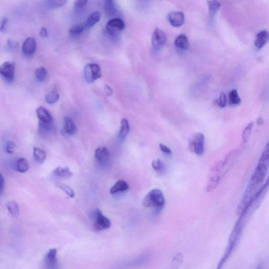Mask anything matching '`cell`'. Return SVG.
<instances>
[{
	"label": "cell",
	"instance_id": "cell-31",
	"mask_svg": "<svg viewBox=\"0 0 269 269\" xmlns=\"http://www.w3.org/2000/svg\"><path fill=\"white\" fill-rule=\"evenodd\" d=\"M85 28V26L84 24L75 25L70 28L69 33L72 36H78L84 31Z\"/></svg>",
	"mask_w": 269,
	"mask_h": 269
},
{
	"label": "cell",
	"instance_id": "cell-25",
	"mask_svg": "<svg viewBox=\"0 0 269 269\" xmlns=\"http://www.w3.org/2000/svg\"><path fill=\"white\" fill-rule=\"evenodd\" d=\"M104 9L105 12H106V14L109 17L114 16L116 12L115 5L114 2L112 1V0H107V1L105 2Z\"/></svg>",
	"mask_w": 269,
	"mask_h": 269
},
{
	"label": "cell",
	"instance_id": "cell-13",
	"mask_svg": "<svg viewBox=\"0 0 269 269\" xmlns=\"http://www.w3.org/2000/svg\"><path fill=\"white\" fill-rule=\"evenodd\" d=\"M37 41L33 37H28L24 41L22 45L23 54L27 56L32 55L37 49Z\"/></svg>",
	"mask_w": 269,
	"mask_h": 269
},
{
	"label": "cell",
	"instance_id": "cell-28",
	"mask_svg": "<svg viewBox=\"0 0 269 269\" xmlns=\"http://www.w3.org/2000/svg\"><path fill=\"white\" fill-rule=\"evenodd\" d=\"M229 102L232 106H238V105L241 103L242 99L240 96H239L236 89H234L229 92Z\"/></svg>",
	"mask_w": 269,
	"mask_h": 269
},
{
	"label": "cell",
	"instance_id": "cell-17",
	"mask_svg": "<svg viewBox=\"0 0 269 269\" xmlns=\"http://www.w3.org/2000/svg\"><path fill=\"white\" fill-rule=\"evenodd\" d=\"M64 130L69 136H72L77 132V126L72 119L69 117L64 118Z\"/></svg>",
	"mask_w": 269,
	"mask_h": 269
},
{
	"label": "cell",
	"instance_id": "cell-23",
	"mask_svg": "<svg viewBox=\"0 0 269 269\" xmlns=\"http://www.w3.org/2000/svg\"><path fill=\"white\" fill-rule=\"evenodd\" d=\"M8 211L14 218H17L20 214V208L18 204L14 201H9L6 204Z\"/></svg>",
	"mask_w": 269,
	"mask_h": 269
},
{
	"label": "cell",
	"instance_id": "cell-22",
	"mask_svg": "<svg viewBox=\"0 0 269 269\" xmlns=\"http://www.w3.org/2000/svg\"><path fill=\"white\" fill-rule=\"evenodd\" d=\"M128 189L127 183L122 180L117 181L111 188L110 192L111 194H115L122 191H124Z\"/></svg>",
	"mask_w": 269,
	"mask_h": 269
},
{
	"label": "cell",
	"instance_id": "cell-24",
	"mask_svg": "<svg viewBox=\"0 0 269 269\" xmlns=\"http://www.w3.org/2000/svg\"><path fill=\"white\" fill-rule=\"evenodd\" d=\"M35 74L37 79L40 82H44L48 79V72L44 66H41L36 69Z\"/></svg>",
	"mask_w": 269,
	"mask_h": 269
},
{
	"label": "cell",
	"instance_id": "cell-37",
	"mask_svg": "<svg viewBox=\"0 0 269 269\" xmlns=\"http://www.w3.org/2000/svg\"><path fill=\"white\" fill-rule=\"evenodd\" d=\"M18 43L12 39H9L7 42V48L9 51H13L18 47Z\"/></svg>",
	"mask_w": 269,
	"mask_h": 269
},
{
	"label": "cell",
	"instance_id": "cell-41",
	"mask_svg": "<svg viewBox=\"0 0 269 269\" xmlns=\"http://www.w3.org/2000/svg\"><path fill=\"white\" fill-rule=\"evenodd\" d=\"M7 23H8V18L6 17H4L2 19L1 27H0V29H1L2 32L5 30Z\"/></svg>",
	"mask_w": 269,
	"mask_h": 269
},
{
	"label": "cell",
	"instance_id": "cell-27",
	"mask_svg": "<svg viewBox=\"0 0 269 269\" xmlns=\"http://www.w3.org/2000/svg\"><path fill=\"white\" fill-rule=\"evenodd\" d=\"M184 261V257L182 253H178L177 255L174 256L172 262L170 265V267L168 269H178L180 266Z\"/></svg>",
	"mask_w": 269,
	"mask_h": 269
},
{
	"label": "cell",
	"instance_id": "cell-34",
	"mask_svg": "<svg viewBox=\"0 0 269 269\" xmlns=\"http://www.w3.org/2000/svg\"><path fill=\"white\" fill-rule=\"evenodd\" d=\"M46 5L49 8H59L64 6L66 3L67 1H59V0H49L46 2Z\"/></svg>",
	"mask_w": 269,
	"mask_h": 269
},
{
	"label": "cell",
	"instance_id": "cell-26",
	"mask_svg": "<svg viewBox=\"0 0 269 269\" xmlns=\"http://www.w3.org/2000/svg\"><path fill=\"white\" fill-rule=\"evenodd\" d=\"M33 156L35 160L41 163L44 162L47 158L46 152L39 147H35L33 148Z\"/></svg>",
	"mask_w": 269,
	"mask_h": 269
},
{
	"label": "cell",
	"instance_id": "cell-8",
	"mask_svg": "<svg viewBox=\"0 0 269 269\" xmlns=\"http://www.w3.org/2000/svg\"><path fill=\"white\" fill-rule=\"evenodd\" d=\"M108 33L112 36H116L120 34L125 28V23L121 19L113 18L107 24Z\"/></svg>",
	"mask_w": 269,
	"mask_h": 269
},
{
	"label": "cell",
	"instance_id": "cell-45",
	"mask_svg": "<svg viewBox=\"0 0 269 269\" xmlns=\"http://www.w3.org/2000/svg\"><path fill=\"white\" fill-rule=\"evenodd\" d=\"M263 268V264L262 263H260L257 267L256 268V269H262Z\"/></svg>",
	"mask_w": 269,
	"mask_h": 269
},
{
	"label": "cell",
	"instance_id": "cell-4",
	"mask_svg": "<svg viewBox=\"0 0 269 269\" xmlns=\"http://www.w3.org/2000/svg\"><path fill=\"white\" fill-rule=\"evenodd\" d=\"M102 76L100 66L96 63H88L84 69V77L87 83H93Z\"/></svg>",
	"mask_w": 269,
	"mask_h": 269
},
{
	"label": "cell",
	"instance_id": "cell-36",
	"mask_svg": "<svg viewBox=\"0 0 269 269\" xmlns=\"http://www.w3.org/2000/svg\"><path fill=\"white\" fill-rule=\"evenodd\" d=\"M152 167L157 172L161 171L163 169V164L159 159H156L152 161Z\"/></svg>",
	"mask_w": 269,
	"mask_h": 269
},
{
	"label": "cell",
	"instance_id": "cell-39",
	"mask_svg": "<svg viewBox=\"0 0 269 269\" xmlns=\"http://www.w3.org/2000/svg\"><path fill=\"white\" fill-rule=\"evenodd\" d=\"M159 147L160 150L163 153L169 155L172 154V151L171 150V149L166 145H163L162 144H159Z\"/></svg>",
	"mask_w": 269,
	"mask_h": 269
},
{
	"label": "cell",
	"instance_id": "cell-2",
	"mask_svg": "<svg viewBox=\"0 0 269 269\" xmlns=\"http://www.w3.org/2000/svg\"><path fill=\"white\" fill-rule=\"evenodd\" d=\"M165 203L162 192L158 189H154L149 191L145 196L142 201L144 207L159 209Z\"/></svg>",
	"mask_w": 269,
	"mask_h": 269
},
{
	"label": "cell",
	"instance_id": "cell-14",
	"mask_svg": "<svg viewBox=\"0 0 269 269\" xmlns=\"http://www.w3.org/2000/svg\"><path fill=\"white\" fill-rule=\"evenodd\" d=\"M151 257V255L150 253H146L144 254V255L140 257L126 263L124 265V267L127 268H132L143 265V264H146L148 260L150 259Z\"/></svg>",
	"mask_w": 269,
	"mask_h": 269
},
{
	"label": "cell",
	"instance_id": "cell-30",
	"mask_svg": "<svg viewBox=\"0 0 269 269\" xmlns=\"http://www.w3.org/2000/svg\"><path fill=\"white\" fill-rule=\"evenodd\" d=\"M59 96H60L57 91L56 89H53L47 94L45 99L49 104H54L59 100Z\"/></svg>",
	"mask_w": 269,
	"mask_h": 269
},
{
	"label": "cell",
	"instance_id": "cell-15",
	"mask_svg": "<svg viewBox=\"0 0 269 269\" xmlns=\"http://www.w3.org/2000/svg\"><path fill=\"white\" fill-rule=\"evenodd\" d=\"M269 41V32L266 30H262L259 32L256 37L255 42L256 48L261 49Z\"/></svg>",
	"mask_w": 269,
	"mask_h": 269
},
{
	"label": "cell",
	"instance_id": "cell-44",
	"mask_svg": "<svg viewBox=\"0 0 269 269\" xmlns=\"http://www.w3.org/2000/svg\"><path fill=\"white\" fill-rule=\"evenodd\" d=\"M1 182V185H0V187H1V189H0V191H1V194H2L4 188L5 187V180L2 175H1V182Z\"/></svg>",
	"mask_w": 269,
	"mask_h": 269
},
{
	"label": "cell",
	"instance_id": "cell-38",
	"mask_svg": "<svg viewBox=\"0 0 269 269\" xmlns=\"http://www.w3.org/2000/svg\"><path fill=\"white\" fill-rule=\"evenodd\" d=\"M16 145L12 141H9L7 143L6 147V151L8 154H13L16 149Z\"/></svg>",
	"mask_w": 269,
	"mask_h": 269
},
{
	"label": "cell",
	"instance_id": "cell-12",
	"mask_svg": "<svg viewBox=\"0 0 269 269\" xmlns=\"http://www.w3.org/2000/svg\"><path fill=\"white\" fill-rule=\"evenodd\" d=\"M168 20L174 27L182 26L185 22V15L180 11L172 12L168 15Z\"/></svg>",
	"mask_w": 269,
	"mask_h": 269
},
{
	"label": "cell",
	"instance_id": "cell-18",
	"mask_svg": "<svg viewBox=\"0 0 269 269\" xmlns=\"http://www.w3.org/2000/svg\"><path fill=\"white\" fill-rule=\"evenodd\" d=\"M130 127L127 119L123 118L122 119L121 123L120 130L119 131L118 138L121 140H124L127 137L129 132Z\"/></svg>",
	"mask_w": 269,
	"mask_h": 269
},
{
	"label": "cell",
	"instance_id": "cell-33",
	"mask_svg": "<svg viewBox=\"0 0 269 269\" xmlns=\"http://www.w3.org/2000/svg\"><path fill=\"white\" fill-rule=\"evenodd\" d=\"M56 186L58 188H60L64 191L70 198H73L76 196V194H75L74 190L70 186L60 184H58Z\"/></svg>",
	"mask_w": 269,
	"mask_h": 269
},
{
	"label": "cell",
	"instance_id": "cell-7",
	"mask_svg": "<svg viewBox=\"0 0 269 269\" xmlns=\"http://www.w3.org/2000/svg\"><path fill=\"white\" fill-rule=\"evenodd\" d=\"M16 64L12 62H6L0 67V74L3 79L8 83H12L15 79Z\"/></svg>",
	"mask_w": 269,
	"mask_h": 269
},
{
	"label": "cell",
	"instance_id": "cell-6",
	"mask_svg": "<svg viewBox=\"0 0 269 269\" xmlns=\"http://www.w3.org/2000/svg\"><path fill=\"white\" fill-rule=\"evenodd\" d=\"M205 137L201 132L193 134L189 143L190 151L198 156L204 153Z\"/></svg>",
	"mask_w": 269,
	"mask_h": 269
},
{
	"label": "cell",
	"instance_id": "cell-20",
	"mask_svg": "<svg viewBox=\"0 0 269 269\" xmlns=\"http://www.w3.org/2000/svg\"><path fill=\"white\" fill-rule=\"evenodd\" d=\"M52 173L54 176L64 179H69L73 175V174L70 171L69 168H63L60 166L57 167Z\"/></svg>",
	"mask_w": 269,
	"mask_h": 269
},
{
	"label": "cell",
	"instance_id": "cell-1",
	"mask_svg": "<svg viewBox=\"0 0 269 269\" xmlns=\"http://www.w3.org/2000/svg\"><path fill=\"white\" fill-rule=\"evenodd\" d=\"M239 154L237 149H233L218 162L211 170L206 186L207 192L213 191L218 186L222 179L231 168Z\"/></svg>",
	"mask_w": 269,
	"mask_h": 269
},
{
	"label": "cell",
	"instance_id": "cell-5",
	"mask_svg": "<svg viewBox=\"0 0 269 269\" xmlns=\"http://www.w3.org/2000/svg\"><path fill=\"white\" fill-rule=\"evenodd\" d=\"M92 218L94 220L93 228L96 231L107 230L111 227L110 220L105 216L99 209H96L93 212Z\"/></svg>",
	"mask_w": 269,
	"mask_h": 269
},
{
	"label": "cell",
	"instance_id": "cell-21",
	"mask_svg": "<svg viewBox=\"0 0 269 269\" xmlns=\"http://www.w3.org/2000/svg\"><path fill=\"white\" fill-rule=\"evenodd\" d=\"M209 8V18L213 20L221 7L220 3L218 1H209L207 2Z\"/></svg>",
	"mask_w": 269,
	"mask_h": 269
},
{
	"label": "cell",
	"instance_id": "cell-11",
	"mask_svg": "<svg viewBox=\"0 0 269 269\" xmlns=\"http://www.w3.org/2000/svg\"><path fill=\"white\" fill-rule=\"evenodd\" d=\"M95 157L99 165L107 166L110 160V153L108 149L104 146H100L96 149Z\"/></svg>",
	"mask_w": 269,
	"mask_h": 269
},
{
	"label": "cell",
	"instance_id": "cell-40",
	"mask_svg": "<svg viewBox=\"0 0 269 269\" xmlns=\"http://www.w3.org/2000/svg\"><path fill=\"white\" fill-rule=\"evenodd\" d=\"M87 1L86 0H79V1H77L74 3V7L76 8L80 9L84 7L87 3Z\"/></svg>",
	"mask_w": 269,
	"mask_h": 269
},
{
	"label": "cell",
	"instance_id": "cell-16",
	"mask_svg": "<svg viewBox=\"0 0 269 269\" xmlns=\"http://www.w3.org/2000/svg\"><path fill=\"white\" fill-rule=\"evenodd\" d=\"M175 44L177 48L183 50H188L189 48V40L184 35L179 36L175 41Z\"/></svg>",
	"mask_w": 269,
	"mask_h": 269
},
{
	"label": "cell",
	"instance_id": "cell-43",
	"mask_svg": "<svg viewBox=\"0 0 269 269\" xmlns=\"http://www.w3.org/2000/svg\"><path fill=\"white\" fill-rule=\"evenodd\" d=\"M105 92L107 96H111L113 93V89L109 85H106L105 86Z\"/></svg>",
	"mask_w": 269,
	"mask_h": 269
},
{
	"label": "cell",
	"instance_id": "cell-32",
	"mask_svg": "<svg viewBox=\"0 0 269 269\" xmlns=\"http://www.w3.org/2000/svg\"><path fill=\"white\" fill-rule=\"evenodd\" d=\"M254 125L253 122H251L245 127L242 133V139L243 143H246L251 136V131Z\"/></svg>",
	"mask_w": 269,
	"mask_h": 269
},
{
	"label": "cell",
	"instance_id": "cell-3",
	"mask_svg": "<svg viewBox=\"0 0 269 269\" xmlns=\"http://www.w3.org/2000/svg\"><path fill=\"white\" fill-rule=\"evenodd\" d=\"M37 115L39 118V128L43 132L51 131L53 128V119L50 113L44 107L37 109Z\"/></svg>",
	"mask_w": 269,
	"mask_h": 269
},
{
	"label": "cell",
	"instance_id": "cell-19",
	"mask_svg": "<svg viewBox=\"0 0 269 269\" xmlns=\"http://www.w3.org/2000/svg\"><path fill=\"white\" fill-rule=\"evenodd\" d=\"M101 17V14L99 12H94L89 16L85 23L84 24L85 28H90L97 23Z\"/></svg>",
	"mask_w": 269,
	"mask_h": 269
},
{
	"label": "cell",
	"instance_id": "cell-42",
	"mask_svg": "<svg viewBox=\"0 0 269 269\" xmlns=\"http://www.w3.org/2000/svg\"><path fill=\"white\" fill-rule=\"evenodd\" d=\"M39 35L42 38L47 37L48 36V31L47 30V28L46 27L41 28V30L39 33Z\"/></svg>",
	"mask_w": 269,
	"mask_h": 269
},
{
	"label": "cell",
	"instance_id": "cell-29",
	"mask_svg": "<svg viewBox=\"0 0 269 269\" xmlns=\"http://www.w3.org/2000/svg\"><path fill=\"white\" fill-rule=\"evenodd\" d=\"M29 164L28 161L24 158H19L17 162V170L18 172L24 173L28 171Z\"/></svg>",
	"mask_w": 269,
	"mask_h": 269
},
{
	"label": "cell",
	"instance_id": "cell-35",
	"mask_svg": "<svg viewBox=\"0 0 269 269\" xmlns=\"http://www.w3.org/2000/svg\"><path fill=\"white\" fill-rule=\"evenodd\" d=\"M227 103V99L226 95L222 92L220 94L218 99L217 100V104L219 107L223 108L226 107Z\"/></svg>",
	"mask_w": 269,
	"mask_h": 269
},
{
	"label": "cell",
	"instance_id": "cell-9",
	"mask_svg": "<svg viewBox=\"0 0 269 269\" xmlns=\"http://www.w3.org/2000/svg\"><path fill=\"white\" fill-rule=\"evenodd\" d=\"M57 251L56 249H50L45 256L43 262L44 269H58Z\"/></svg>",
	"mask_w": 269,
	"mask_h": 269
},
{
	"label": "cell",
	"instance_id": "cell-10",
	"mask_svg": "<svg viewBox=\"0 0 269 269\" xmlns=\"http://www.w3.org/2000/svg\"><path fill=\"white\" fill-rule=\"evenodd\" d=\"M167 42V36L159 28H156L152 37V44L156 50L161 49Z\"/></svg>",
	"mask_w": 269,
	"mask_h": 269
}]
</instances>
